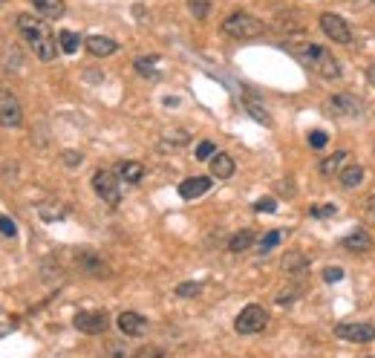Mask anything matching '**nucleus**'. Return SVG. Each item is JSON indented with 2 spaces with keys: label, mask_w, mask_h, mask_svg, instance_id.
<instances>
[{
  "label": "nucleus",
  "mask_w": 375,
  "mask_h": 358,
  "mask_svg": "<svg viewBox=\"0 0 375 358\" xmlns=\"http://www.w3.org/2000/svg\"><path fill=\"white\" fill-rule=\"evenodd\" d=\"M289 52L297 58V61H303L309 70L318 72L321 78H326V81L341 78V64L335 61V55L329 50L314 47V43H292Z\"/></svg>",
  "instance_id": "f03ea898"
},
{
  "label": "nucleus",
  "mask_w": 375,
  "mask_h": 358,
  "mask_svg": "<svg viewBox=\"0 0 375 358\" xmlns=\"http://www.w3.org/2000/svg\"><path fill=\"white\" fill-rule=\"evenodd\" d=\"M116 173H118V179H122V182H127V185H139L142 176H144V165H142V162H118V165H116Z\"/></svg>",
  "instance_id": "dca6fc26"
},
{
  "label": "nucleus",
  "mask_w": 375,
  "mask_h": 358,
  "mask_svg": "<svg viewBox=\"0 0 375 358\" xmlns=\"http://www.w3.org/2000/svg\"><path fill=\"white\" fill-rule=\"evenodd\" d=\"M164 142H173V145H185V142H188V133H185V130H176V133H164Z\"/></svg>",
  "instance_id": "f704fd0d"
},
{
  "label": "nucleus",
  "mask_w": 375,
  "mask_h": 358,
  "mask_svg": "<svg viewBox=\"0 0 375 358\" xmlns=\"http://www.w3.org/2000/svg\"><path fill=\"white\" fill-rule=\"evenodd\" d=\"M21 122H23L21 98L9 90H0V127H21Z\"/></svg>",
  "instance_id": "0eeeda50"
},
{
  "label": "nucleus",
  "mask_w": 375,
  "mask_h": 358,
  "mask_svg": "<svg viewBox=\"0 0 375 358\" xmlns=\"http://www.w3.org/2000/svg\"><path fill=\"white\" fill-rule=\"evenodd\" d=\"M266 326H268V312L260 304H248L234 321V330L239 335H257V333L266 330Z\"/></svg>",
  "instance_id": "20e7f679"
},
{
  "label": "nucleus",
  "mask_w": 375,
  "mask_h": 358,
  "mask_svg": "<svg viewBox=\"0 0 375 358\" xmlns=\"http://www.w3.org/2000/svg\"><path fill=\"white\" fill-rule=\"evenodd\" d=\"M0 234H6V237H14V234H18V226H14V220L6 217V214H0Z\"/></svg>",
  "instance_id": "c756f323"
},
{
  "label": "nucleus",
  "mask_w": 375,
  "mask_h": 358,
  "mask_svg": "<svg viewBox=\"0 0 375 358\" xmlns=\"http://www.w3.org/2000/svg\"><path fill=\"white\" fill-rule=\"evenodd\" d=\"M326 104H329V113L338 116V118H355V116L364 113V101L350 96V93H338V96L329 98Z\"/></svg>",
  "instance_id": "1a4fd4ad"
},
{
  "label": "nucleus",
  "mask_w": 375,
  "mask_h": 358,
  "mask_svg": "<svg viewBox=\"0 0 375 358\" xmlns=\"http://www.w3.org/2000/svg\"><path fill=\"white\" fill-rule=\"evenodd\" d=\"M254 246V231L251 229H243V231H237L231 240H228V249L234 251V255H239V251H248Z\"/></svg>",
  "instance_id": "4be33fe9"
},
{
  "label": "nucleus",
  "mask_w": 375,
  "mask_h": 358,
  "mask_svg": "<svg viewBox=\"0 0 375 358\" xmlns=\"http://www.w3.org/2000/svg\"><path fill=\"white\" fill-rule=\"evenodd\" d=\"M32 9L41 14L43 21H58L67 14V3L64 0H32Z\"/></svg>",
  "instance_id": "4468645a"
},
{
  "label": "nucleus",
  "mask_w": 375,
  "mask_h": 358,
  "mask_svg": "<svg viewBox=\"0 0 375 358\" xmlns=\"http://www.w3.org/2000/svg\"><path fill=\"white\" fill-rule=\"evenodd\" d=\"M297 297V289L292 286V289H283V295H277V304H289V301H294Z\"/></svg>",
  "instance_id": "e433bc0d"
},
{
  "label": "nucleus",
  "mask_w": 375,
  "mask_h": 358,
  "mask_svg": "<svg viewBox=\"0 0 375 358\" xmlns=\"http://www.w3.org/2000/svg\"><path fill=\"white\" fill-rule=\"evenodd\" d=\"M214 154H217V145H214V142H200V145H197V151H193V156H197L200 162H208Z\"/></svg>",
  "instance_id": "cd10ccee"
},
{
  "label": "nucleus",
  "mask_w": 375,
  "mask_h": 358,
  "mask_svg": "<svg viewBox=\"0 0 375 358\" xmlns=\"http://www.w3.org/2000/svg\"><path fill=\"white\" fill-rule=\"evenodd\" d=\"M200 292H202V283H179V286H176L179 297H197Z\"/></svg>",
  "instance_id": "c85d7f7f"
},
{
  "label": "nucleus",
  "mask_w": 375,
  "mask_h": 358,
  "mask_svg": "<svg viewBox=\"0 0 375 358\" xmlns=\"http://www.w3.org/2000/svg\"><path fill=\"white\" fill-rule=\"evenodd\" d=\"M321 29H323V32L332 38V41H338V43H350V41H352L350 23L343 21L341 14H335V12H323V14H321Z\"/></svg>",
  "instance_id": "9d476101"
},
{
  "label": "nucleus",
  "mask_w": 375,
  "mask_h": 358,
  "mask_svg": "<svg viewBox=\"0 0 375 358\" xmlns=\"http://www.w3.org/2000/svg\"><path fill=\"white\" fill-rule=\"evenodd\" d=\"M243 104H246V110H248V116H254L260 125H268V113H266V104L257 98V96H251V93H246L243 96Z\"/></svg>",
  "instance_id": "412c9836"
},
{
  "label": "nucleus",
  "mask_w": 375,
  "mask_h": 358,
  "mask_svg": "<svg viewBox=\"0 0 375 358\" xmlns=\"http://www.w3.org/2000/svg\"><path fill=\"white\" fill-rule=\"evenodd\" d=\"M280 240H283V234H280V231H268V234L263 237V240L257 243V251H260V255H268V251H272Z\"/></svg>",
  "instance_id": "a878e982"
},
{
  "label": "nucleus",
  "mask_w": 375,
  "mask_h": 358,
  "mask_svg": "<svg viewBox=\"0 0 375 358\" xmlns=\"http://www.w3.org/2000/svg\"><path fill=\"white\" fill-rule=\"evenodd\" d=\"M367 211H369V217L375 220V193H372V197L367 200Z\"/></svg>",
  "instance_id": "58836bf2"
},
{
  "label": "nucleus",
  "mask_w": 375,
  "mask_h": 358,
  "mask_svg": "<svg viewBox=\"0 0 375 358\" xmlns=\"http://www.w3.org/2000/svg\"><path fill=\"white\" fill-rule=\"evenodd\" d=\"M222 32L228 38L246 41V38H260L266 32V23L260 18H254L248 12H231L228 18L222 21Z\"/></svg>",
  "instance_id": "7ed1b4c3"
},
{
  "label": "nucleus",
  "mask_w": 375,
  "mask_h": 358,
  "mask_svg": "<svg viewBox=\"0 0 375 358\" xmlns=\"http://www.w3.org/2000/svg\"><path fill=\"white\" fill-rule=\"evenodd\" d=\"M364 176H367V171L361 165H343L341 173H338V182L343 188H358V185L364 182Z\"/></svg>",
  "instance_id": "a211bd4d"
},
{
  "label": "nucleus",
  "mask_w": 375,
  "mask_h": 358,
  "mask_svg": "<svg viewBox=\"0 0 375 358\" xmlns=\"http://www.w3.org/2000/svg\"><path fill=\"white\" fill-rule=\"evenodd\" d=\"M367 78H369V84H372V87H375V64H372V67H369V70H367Z\"/></svg>",
  "instance_id": "ea45409f"
},
{
  "label": "nucleus",
  "mask_w": 375,
  "mask_h": 358,
  "mask_svg": "<svg viewBox=\"0 0 375 358\" xmlns=\"http://www.w3.org/2000/svg\"><path fill=\"white\" fill-rule=\"evenodd\" d=\"M116 324H118V330H122L125 335H142L144 330H147V321H144V315H139V312H122V315L116 318Z\"/></svg>",
  "instance_id": "f8f14e48"
},
{
  "label": "nucleus",
  "mask_w": 375,
  "mask_h": 358,
  "mask_svg": "<svg viewBox=\"0 0 375 358\" xmlns=\"http://www.w3.org/2000/svg\"><path fill=\"white\" fill-rule=\"evenodd\" d=\"M58 47H61V52H67V55L78 52V47H81V35H75V32H69V29H64V32L58 35Z\"/></svg>",
  "instance_id": "b1692460"
},
{
  "label": "nucleus",
  "mask_w": 375,
  "mask_h": 358,
  "mask_svg": "<svg viewBox=\"0 0 375 358\" xmlns=\"http://www.w3.org/2000/svg\"><path fill=\"white\" fill-rule=\"evenodd\" d=\"M93 191H96L110 208H116L118 202H122V191H118V173H113V171L98 168V171L93 173Z\"/></svg>",
  "instance_id": "39448f33"
},
{
  "label": "nucleus",
  "mask_w": 375,
  "mask_h": 358,
  "mask_svg": "<svg viewBox=\"0 0 375 358\" xmlns=\"http://www.w3.org/2000/svg\"><path fill=\"white\" fill-rule=\"evenodd\" d=\"M18 29H21V35L26 38V43L32 47L35 58L43 64H52L55 61V55H58V47H55V38L52 32L47 29V23H43L41 14H18Z\"/></svg>",
  "instance_id": "f257e3e1"
},
{
  "label": "nucleus",
  "mask_w": 375,
  "mask_h": 358,
  "mask_svg": "<svg viewBox=\"0 0 375 358\" xmlns=\"http://www.w3.org/2000/svg\"><path fill=\"white\" fill-rule=\"evenodd\" d=\"M335 211H338V208L335 205H312V217H335Z\"/></svg>",
  "instance_id": "2f4dec72"
},
{
  "label": "nucleus",
  "mask_w": 375,
  "mask_h": 358,
  "mask_svg": "<svg viewBox=\"0 0 375 358\" xmlns=\"http://www.w3.org/2000/svg\"><path fill=\"white\" fill-rule=\"evenodd\" d=\"M343 165H347V151H338V154H332V156H326V159H321V165H318V171H321L323 176H338Z\"/></svg>",
  "instance_id": "aec40b11"
},
{
  "label": "nucleus",
  "mask_w": 375,
  "mask_h": 358,
  "mask_svg": "<svg viewBox=\"0 0 375 358\" xmlns=\"http://www.w3.org/2000/svg\"><path fill=\"white\" fill-rule=\"evenodd\" d=\"M283 268H286L289 275H303L306 268H309V260L300 255V251H292V255L283 257Z\"/></svg>",
  "instance_id": "5701e85b"
},
{
  "label": "nucleus",
  "mask_w": 375,
  "mask_h": 358,
  "mask_svg": "<svg viewBox=\"0 0 375 358\" xmlns=\"http://www.w3.org/2000/svg\"><path fill=\"white\" fill-rule=\"evenodd\" d=\"M61 159H64V165L75 168V165H81V159H84V156H81L78 151H64V154H61Z\"/></svg>",
  "instance_id": "72a5a7b5"
},
{
  "label": "nucleus",
  "mask_w": 375,
  "mask_h": 358,
  "mask_svg": "<svg viewBox=\"0 0 375 358\" xmlns=\"http://www.w3.org/2000/svg\"><path fill=\"white\" fill-rule=\"evenodd\" d=\"M188 12L197 21H205L208 14H211V0H188Z\"/></svg>",
  "instance_id": "393cba45"
},
{
  "label": "nucleus",
  "mask_w": 375,
  "mask_h": 358,
  "mask_svg": "<svg viewBox=\"0 0 375 358\" xmlns=\"http://www.w3.org/2000/svg\"><path fill=\"white\" fill-rule=\"evenodd\" d=\"M72 324H75V330H78V333L101 335L110 326V315L104 309H87V312H78V315L72 318Z\"/></svg>",
  "instance_id": "423d86ee"
},
{
  "label": "nucleus",
  "mask_w": 375,
  "mask_h": 358,
  "mask_svg": "<svg viewBox=\"0 0 375 358\" xmlns=\"http://www.w3.org/2000/svg\"><path fill=\"white\" fill-rule=\"evenodd\" d=\"M78 266L84 268L87 275H93V277H107V266H104L96 255H89V251H81V255H78Z\"/></svg>",
  "instance_id": "6ab92c4d"
},
{
  "label": "nucleus",
  "mask_w": 375,
  "mask_h": 358,
  "mask_svg": "<svg viewBox=\"0 0 375 358\" xmlns=\"http://www.w3.org/2000/svg\"><path fill=\"white\" fill-rule=\"evenodd\" d=\"M136 355H139V358H150V355H162V350H153V347H144V350H139Z\"/></svg>",
  "instance_id": "4c0bfd02"
},
{
  "label": "nucleus",
  "mask_w": 375,
  "mask_h": 358,
  "mask_svg": "<svg viewBox=\"0 0 375 358\" xmlns=\"http://www.w3.org/2000/svg\"><path fill=\"white\" fill-rule=\"evenodd\" d=\"M275 208H277V202H275L272 197H263V200L254 202V211H268V214H272Z\"/></svg>",
  "instance_id": "473e14b6"
},
{
  "label": "nucleus",
  "mask_w": 375,
  "mask_h": 358,
  "mask_svg": "<svg viewBox=\"0 0 375 358\" xmlns=\"http://www.w3.org/2000/svg\"><path fill=\"white\" fill-rule=\"evenodd\" d=\"M309 145H312V147H323V145H326V133H323V130L309 133Z\"/></svg>",
  "instance_id": "c9c22d12"
},
{
  "label": "nucleus",
  "mask_w": 375,
  "mask_h": 358,
  "mask_svg": "<svg viewBox=\"0 0 375 358\" xmlns=\"http://www.w3.org/2000/svg\"><path fill=\"white\" fill-rule=\"evenodd\" d=\"M341 277H343V268H341V266H326V268H323V280H326V283H338Z\"/></svg>",
  "instance_id": "7c9ffc66"
},
{
  "label": "nucleus",
  "mask_w": 375,
  "mask_h": 358,
  "mask_svg": "<svg viewBox=\"0 0 375 358\" xmlns=\"http://www.w3.org/2000/svg\"><path fill=\"white\" fill-rule=\"evenodd\" d=\"M335 338L350 341V344H372L375 341V326L372 324H338Z\"/></svg>",
  "instance_id": "6e6552de"
},
{
  "label": "nucleus",
  "mask_w": 375,
  "mask_h": 358,
  "mask_svg": "<svg viewBox=\"0 0 375 358\" xmlns=\"http://www.w3.org/2000/svg\"><path fill=\"white\" fill-rule=\"evenodd\" d=\"M341 246L347 251H352V255H367V251L372 249V237L367 231H352V234L343 237Z\"/></svg>",
  "instance_id": "2eb2a0df"
},
{
  "label": "nucleus",
  "mask_w": 375,
  "mask_h": 358,
  "mask_svg": "<svg viewBox=\"0 0 375 358\" xmlns=\"http://www.w3.org/2000/svg\"><path fill=\"white\" fill-rule=\"evenodd\" d=\"M234 159L228 156V154H214L211 156V176H217V179H231L234 176Z\"/></svg>",
  "instance_id": "f3484780"
},
{
  "label": "nucleus",
  "mask_w": 375,
  "mask_h": 358,
  "mask_svg": "<svg viewBox=\"0 0 375 358\" xmlns=\"http://www.w3.org/2000/svg\"><path fill=\"white\" fill-rule=\"evenodd\" d=\"M156 61L159 58H153V55H142V58H136V70L142 76H156Z\"/></svg>",
  "instance_id": "bb28decb"
},
{
  "label": "nucleus",
  "mask_w": 375,
  "mask_h": 358,
  "mask_svg": "<svg viewBox=\"0 0 375 358\" xmlns=\"http://www.w3.org/2000/svg\"><path fill=\"white\" fill-rule=\"evenodd\" d=\"M84 47H87V52H89V55H96V58H107V55H113V52L118 50V43H116L113 38H107V35H89V38L84 41Z\"/></svg>",
  "instance_id": "ddd939ff"
},
{
  "label": "nucleus",
  "mask_w": 375,
  "mask_h": 358,
  "mask_svg": "<svg viewBox=\"0 0 375 358\" xmlns=\"http://www.w3.org/2000/svg\"><path fill=\"white\" fill-rule=\"evenodd\" d=\"M208 188H211V176H191L185 179V182H179V197L182 200H200L202 193H208Z\"/></svg>",
  "instance_id": "9b49d317"
}]
</instances>
